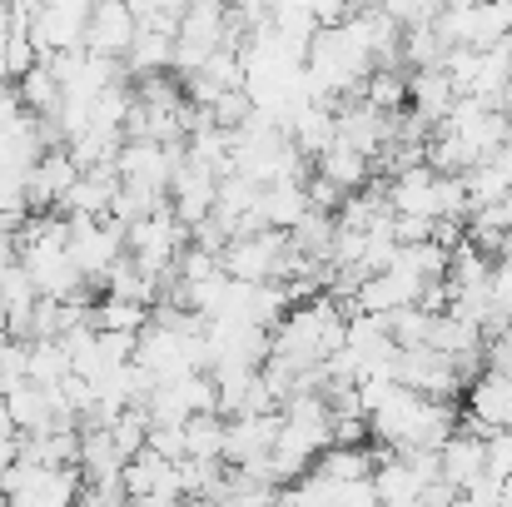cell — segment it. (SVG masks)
Instances as JSON below:
<instances>
[{
	"label": "cell",
	"instance_id": "6da1fadb",
	"mask_svg": "<svg viewBox=\"0 0 512 507\" xmlns=\"http://www.w3.org/2000/svg\"><path fill=\"white\" fill-rule=\"evenodd\" d=\"M304 70H309L319 100H353L368 85V75L378 70V55L368 45V30H363L358 10L339 25H319V35L309 40Z\"/></svg>",
	"mask_w": 512,
	"mask_h": 507
},
{
	"label": "cell",
	"instance_id": "7a4b0ae2",
	"mask_svg": "<svg viewBox=\"0 0 512 507\" xmlns=\"http://www.w3.org/2000/svg\"><path fill=\"white\" fill-rule=\"evenodd\" d=\"M289 254H294V244H289L284 229H254V234L229 239V244L219 249V264H224V274L239 279V284H284Z\"/></svg>",
	"mask_w": 512,
	"mask_h": 507
},
{
	"label": "cell",
	"instance_id": "3957f363",
	"mask_svg": "<svg viewBox=\"0 0 512 507\" xmlns=\"http://www.w3.org/2000/svg\"><path fill=\"white\" fill-rule=\"evenodd\" d=\"M70 259L85 274V284H105L110 269L125 259V229L115 219H70Z\"/></svg>",
	"mask_w": 512,
	"mask_h": 507
},
{
	"label": "cell",
	"instance_id": "277c9868",
	"mask_svg": "<svg viewBox=\"0 0 512 507\" xmlns=\"http://www.w3.org/2000/svg\"><path fill=\"white\" fill-rule=\"evenodd\" d=\"M393 378L403 383V388H413V393H423V398H443V403H453L463 388H468V373L448 358V353H438V348H398V363H393Z\"/></svg>",
	"mask_w": 512,
	"mask_h": 507
},
{
	"label": "cell",
	"instance_id": "5b68a950",
	"mask_svg": "<svg viewBox=\"0 0 512 507\" xmlns=\"http://www.w3.org/2000/svg\"><path fill=\"white\" fill-rule=\"evenodd\" d=\"M423 289H428V284H423L413 269H403V264L393 259L388 269H378V274H368V279L358 284L353 309H358V314H378V319H388L393 309L418 304V299H423Z\"/></svg>",
	"mask_w": 512,
	"mask_h": 507
},
{
	"label": "cell",
	"instance_id": "8992f818",
	"mask_svg": "<svg viewBox=\"0 0 512 507\" xmlns=\"http://www.w3.org/2000/svg\"><path fill=\"white\" fill-rule=\"evenodd\" d=\"M179 160H184V150H179V145H160V140H125L115 169H120V179H125V184H140V189H160V194H170Z\"/></svg>",
	"mask_w": 512,
	"mask_h": 507
},
{
	"label": "cell",
	"instance_id": "52a82bcc",
	"mask_svg": "<svg viewBox=\"0 0 512 507\" xmlns=\"http://www.w3.org/2000/svg\"><path fill=\"white\" fill-rule=\"evenodd\" d=\"M279 413H239V418H224V463L229 468H254L274 453L279 443Z\"/></svg>",
	"mask_w": 512,
	"mask_h": 507
},
{
	"label": "cell",
	"instance_id": "ba28073f",
	"mask_svg": "<svg viewBox=\"0 0 512 507\" xmlns=\"http://www.w3.org/2000/svg\"><path fill=\"white\" fill-rule=\"evenodd\" d=\"M473 433H503L512 428V373H498V368H483L473 383H468V423Z\"/></svg>",
	"mask_w": 512,
	"mask_h": 507
},
{
	"label": "cell",
	"instance_id": "9c48e42d",
	"mask_svg": "<svg viewBox=\"0 0 512 507\" xmlns=\"http://www.w3.org/2000/svg\"><path fill=\"white\" fill-rule=\"evenodd\" d=\"M140 35V20L125 0H95V15H90V30H85V50L105 55V60H125L130 45Z\"/></svg>",
	"mask_w": 512,
	"mask_h": 507
},
{
	"label": "cell",
	"instance_id": "30bf717a",
	"mask_svg": "<svg viewBox=\"0 0 512 507\" xmlns=\"http://www.w3.org/2000/svg\"><path fill=\"white\" fill-rule=\"evenodd\" d=\"M214 199H219V174H209L204 165H194L189 155L179 160L174 169V184H170V209L194 229L214 214Z\"/></svg>",
	"mask_w": 512,
	"mask_h": 507
},
{
	"label": "cell",
	"instance_id": "8fae6325",
	"mask_svg": "<svg viewBox=\"0 0 512 507\" xmlns=\"http://www.w3.org/2000/svg\"><path fill=\"white\" fill-rule=\"evenodd\" d=\"M378 468H373V493H378V507H418V498L433 488L403 453H388V448H373Z\"/></svg>",
	"mask_w": 512,
	"mask_h": 507
},
{
	"label": "cell",
	"instance_id": "7c38bea8",
	"mask_svg": "<svg viewBox=\"0 0 512 507\" xmlns=\"http://www.w3.org/2000/svg\"><path fill=\"white\" fill-rule=\"evenodd\" d=\"M85 169L70 160V150L65 145H55V150H45L40 155V165L30 169V179H25V199H30V214H45V209H55L60 199H65V189L80 179Z\"/></svg>",
	"mask_w": 512,
	"mask_h": 507
},
{
	"label": "cell",
	"instance_id": "4fadbf2b",
	"mask_svg": "<svg viewBox=\"0 0 512 507\" xmlns=\"http://www.w3.org/2000/svg\"><path fill=\"white\" fill-rule=\"evenodd\" d=\"M438 463H443V483L448 488H473L478 478H488V438L473 433V428H458L438 448Z\"/></svg>",
	"mask_w": 512,
	"mask_h": 507
},
{
	"label": "cell",
	"instance_id": "5bb4252c",
	"mask_svg": "<svg viewBox=\"0 0 512 507\" xmlns=\"http://www.w3.org/2000/svg\"><path fill=\"white\" fill-rule=\"evenodd\" d=\"M453 105H458V90H453V80H448L443 65H433V70H413V75H408V110H413L428 130H438V125L448 120Z\"/></svg>",
	"mask_w": 512,
	"mask_h": 507
},
{
	"label": "cell",
	"instance_id": "9a60e30c",
	"mask_svg": "<svg viewBox=\"0 0 512 507\" xmlns=\"http://www.w3.org/2000/svg\"><path fill=\"white\" fill-rule=\"evenodd\" d=\"M289 140L299 145L304 160H319L339 145V110L334 100H309L294 120H289Z\"/></svg>",
	"mask_w": 512,
	"mask_h": 507
},
{
	"label": "cell",
	"instance_id": "2e32d148",
	"mask_svg": "<svg viewBox=\"0 0 512 507\" xmlns=\"http://www.w3.org/2000/svg\"><path fill=\"white\" fill-rule=\"evenodd\" d=\"M174 50H179V30L170 25H140V35H135V45H130V55H125V70L130 75H165L174 70Z\"/></svg>",
	"mask_w": 512,
	"mask_h": 507
},
{
	"label": "cell",
	"instance_id": "e0dca14e",
	"mask_svg": "<svg viewBox=\"0 0 512 507\" xmlns=\"http://www.w3.org/2000/svg\"><path fill=\"white\" fill-rule=\"evenodd\" d=\"M309 209H314V204H309L304 179H279V184H264V194H259V219H264V229H284V234H289Z\"/></svg>",
	"mask_w": 512,
	"mask_h": 507
},
{
	"label": "cell",
	"instance_id": "ac0fdd59",
	"mask_svg": "<svg viewBox=\"0 0 512 507\" xmlns=\"http://www.w3.org/2000/svg\"><path fill=\"white\" fill-rule=\"evenodd\" d=\"M15 90H20V105L30 110V115H40V120H55L60 115V105H65V85L55 80V70L40 60L25 80H15Z\"/></svg>",
	"mask_w": 512,
	"mask_h": 507
},
{
	"label": "cell",
	"instance_id": "d6986e66",
	"mask_svg": "<svg viewBox=\"0 0 512 507\" xmlns=\"http://www.w3.org/2000/svg\"><path fill=\"white\" fill-rule=\"evenodd\" d=\"M90 324H95L100 334H145V329H150V304L105 294V299L90 309Z\"/></svg>",
	"mask_w": 512,
	"mask_h": 507
},
{
	"label": "cell",
	"instance_id": "ffe728a7",
	"mask_svg": "<svg viewBox=\"0 0 512 507\" xmlns=\"http://www.w3.org/2000/svg\"><path fill=\"white\" fill-rule=\"evenodd\" d=\"M373 468H378V458L368 453V443L363 448H324L314 463V473L329 483H363V478H373Z\"/></svg>",
	"mask_w": 512,
	"mask_h": 507
},
{
	"label": "cell",
	"instance_id": "44dd1931",
	"mask_svg": "<svg viewBox=\"0 0 512 507\" xmlns=\"http://www.w3.org/2000/svg\"><path fill=\"white\" fill-rule=\"evenodd\" d=\"M358 100H368V105L383 110V115H398V110L408 105V75H403V65H378V70L368 75V85L358 90Z\"/></svg>",
	"mask_w": 512,
	"mask_h": 507
},
{
	"label": "cell",
	"instance_id": "7402d4cb",
	"mask_svg": "<svg viewBox=\"0 0 512 507\" xmlns=\"http://www.w3.org/2000/svg\"><path fill=\"white\" fill-rule=\"evenodd\" d=\"M70 373H75V363H70V348H65L60 338H35V343H30V383L55 388V383H65Z\"/></svg>",
	"mask_w": 512,
	"mask_h": 507
},
{
	"label": "cell",
	"instance_id": "603a6c76",
	"mask_svg": "<svg viewBox=\"0 0 512 507\" xmlns=\"http://www.w3.org/2000/svg\"><path fill=\"white\" fill-rule=\"evenodd\" d=\"M368 169H373V160L358 155V150H348V145H334L329 155H319V174H329L343 194H358L368 184Z\"/></svg>",
	"mask_w": 512,
	"mask_h": 507
},
{
	"label": "cell",
	"instance_id": "cb8c5ba5",
	"mask_svg": "<svg viewBox=\"0 0 512 507\" xmlns=\"http://www.w3.org/2000/svg\"><path fill=\"white\" fill-rule=\"evenodd\" d=\"M189 458H219L224 463V413H199L184 423Z\"/></svg>",
	"mask_w": 512,
	"mask_h": 507
},
{
	"label": "cell",
	"instance_id": "d4e9b609",
	"mask_svg": "<svg viewBox=\"0 0 512 507\" xmlns=\"http://www.w3.org/2000/svg\"><path fill=\"white\" fill-rule=\"evenodd\" d=\"M428 329H433V314L423 304H408V309H393L388 314V334L398 348H423L428 343Z\"/></svg>",
	"mask_w": 512,
	"mask_h": 507
},
{
	"label": "cell",
	"instance_id": "484cf974",
	"mask_svg": "<svg viewBox=\"0 0 512 507\" xmlns=\"http://www.w3.org/2000/svg\"><path fill=\"white\" fill-rule=\"evenodd\" d=\"M503 488H508V483L488 473V478H478L473 488H458V493H453V507H503Z\"/></svg>",
	"mask_w": 512,
	"mask_h": 507
},
{
	"label": "cell",
	"instance_id": "4316f807",
	"mask_svg": "<svg viewBox=\"0 0 512 507\" xmlns=\"http://www.w3.org/2000/svg\"><path fill=\"white\" fill-rule=\"evenodd\" d=\"M20 463V428L10 423V413L0 408V473Z\"/></svg>",
	"mask_w": 512,
	"mask_h": 507
},
{
	"label": "cell",
	"instance_id": "83f0119b",
	"mask_svg": "<svg viewBox=\"0 0 512 507\" xmlns=\"http://www.w3.org/2000/svg\"><path fill=\"white\" fill-rule=\"evenodd\" d=\"M498 110L508 115V125H512V75H508V85H503V100H498Z\"/></svg>",
	"mask_w": 512,
	"mask_h": 507
},
{
	"label": "cell",
	"instance_id": "f1b7e54d",
	"mask_svg": "<svg viewBox=\"0 0 512 507\" xmlns=\"http://www.w3.org/2000/svg\"><path fill=\"white\" fill-rule=\"evenodd\" d=\"M0 334H10V299L0 294Z\"/></svg>",
	"mask_w": 512,
	"mask_h": 507
},
{
	"label": "cell",
	"instance_id": "f546056e",
	"mask_svg": "<svg viewBox=\"0 0 512 507\" xmlns=\"http://www.w3.org/2000/svg\"><path fill=\"white\" fill-rule=\"evenodd\" d=\"M5 338H10V334H0V353H5Z\"/></svg>",
	"mask_w": 512,
	"mask_h": 507
},
{
	"label": "cell",
	"instance_id": "4dcf8cb0",
	"mask_svg": "<svg viewBox=\"0 0 512 507\" xmlns=\"http://www.w3.org/2000/svg\"><path fill=\"white\" fill-rule=\"evenodd\" d=\"M10 507H15V503H10Z\"/></svg>",
	"mask_w": 512,
	"mask_h": 507
}]
</instances>
